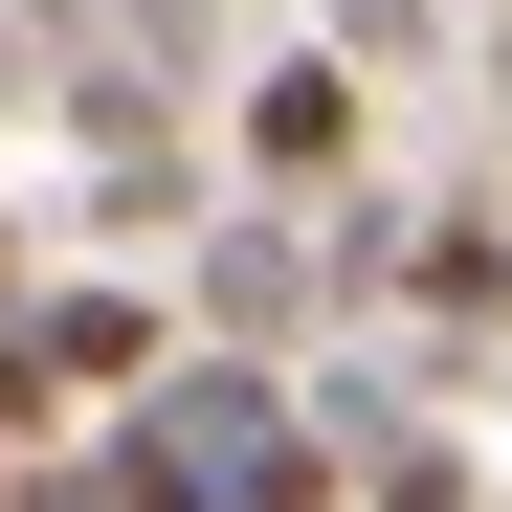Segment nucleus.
<instances>
[{
  "label": "nucleus",
  "instance_id": "1",
  "mask_svg": "<svg viewBox=\"0 0 512 512\" xmlns=\"http://www.w3.org/2000/svg\"><path fill=\"white\" fill-rule=\"evenodd\" d=\"M112 468H134L156 512H312V490H334V446L290 423V379H245V357H156Z\"/></svg>",
  "mask_w": 512,
  "mask_h": 512
},
{
  "label": "nucleus",
  "instance_id": "2",
  "mask_svg": "<svg viewBox=\"0 0 512 512\" xmlns=\"http://www.w3.org/2000/svg\"><path fill=\"white\" fill-rule=\"evenodd\" d=\"M0 357H23V401H67V379H156V312H134V290H45V312H0Z\"/></svg>",
  "mask_w": 512,
  "mask_h": 512
},
{
  "label": "nucleus",
  "instance_id": "3",
  "mask_svg": "<svg viewBox=\"0 0 512 512\" xmlns=\"http://www.w3.org/2000/svg\"><path fill=\"white\" fill-rule=\"evenodd\" d=\"M245 156H268V179H334V156H357V67H268V90H245Z\"/></svg>",
  "mask_w": 512,
  "mask_h": 512
},
{
  "label": "nucleus",
  "instance_id": "4",
  "mask_svg": "<svg viewBox=\"0 0 512 512\" xmlns=\"http://www.w3.org/2000/svg\"><path fill=\"white\" fill-rule=\"evenodd\" d=\"M312 290H334V268H312L290 223H223V245H201V312H223V334H290Z\"/></svg>",
  "mask_w": 512,
  "mask_h": 512
},
{
  "label": "nucleus",
  "instance_id": "5",
  "mask_svg": "<svg viewBox=\"0 0 512 512\" xmlns=\"http://www.w3.org/2000/svg\"><path fill=\"white\" fill-rule=\"evenodd\" d=\"M423 312H512V245L490 223H423Z\"/></svg>",
  "mask_w": 512,
  "mask_h": 512
},
{
  "label": "nucleus",
  "instance_id": "6",
  "mask_svg": "<svg viewBox=\"0 0 512 512\" xmlns=\"http://www.w3.org/2000/svg\"><path fill=\"white\" fill-rule=\"evenodd\" d=\"M0 512H156V490H134V468L90 446V468H0Z\"/></svg>",
  "mask_w": 512,
  "mask_h": 512
}]
</instances>
